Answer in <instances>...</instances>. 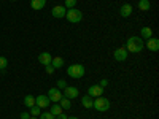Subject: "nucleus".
<instances>
[{
    "label": "nucleus",
    "mask_w": 159,
    "mask_h": 119,
    "mask_svg": "<svg viewBox=\"0 0 159 119\" xmlns=\"http://www.w3.org/2000/svg\"><path fill=\"white\" fill-rule=\"evenodd\" d=\"M145 48V43H143V38L140 37H129L127 38V43H126V51L127 52H134V54H137V52H142Z\"/></svg>",
    "instance_id": "obj_1"
},
{
    "label": "nucleus",
    "mask_w": 159,
    "mask_h": 119,
    "mask_svg": "<svg viewBox=\"0 0 159 119\" xmlns=\"http://www.w3.org/2000/svg\"><path fill=\"white\" fill-rule=\"evenodd\" d=\"M86 73V68H84V65L81 64H73L70 65V67L67 68V75L73 79H80V78H83Z\"/></svg>",
    "instance_id": "obj_2"
},
{
    "label": "nucleus",
    "mask_w": 159,
    "mask_h": 119,
    "mask_svg": "<svg viewBox=\"0 0 159 119\" xmlns=\"http://www.w3.org/2000/svg\"><path fill=\"white\" fill-rule=\"evenodd\" d=\"M110 107H111L110 100H108V99H105L103 95L96 97V99H94V105H92V108H96L97 111H108Z\"/></svg>",
    "instance_id": "obj_3"
},
{
    "label": "nucleus",
    "mask_w": 159,
    "mask_h": 119,
    "mask_svg": "<svg viewBox=\"0 0 159 119\" xmlns=\"http://www.w3.org/2000/svg\"><path fill=\"white\" fill-rule=\"evenodd\" d=\"M65 18H67L69 22L76 24V22H80L83 19V13L80 10H76V8H70V10H67V13H65Z\"/></svg>",
    "instance_id": "obj_4"
},
{
    "label": "nucleus",
    "mask_w": 159,
    "mask_h": 119,
    "mask_svg": "<svg viewBox=\"0 0 159 119\" xmlns=\"http://www.w3.org/2000/svg\"><path fill=\"white\" fill-rule=\"evenodd\" d=\"M64 97V94L61 92V89H57V87H51L49 90H48V99L51 100V102H54V103H59V100Z\"/></svg>",
    "instance_id": "obj_5"
},
{
    "label": "nucleus",
    "mask_w": 159,
    "mask_h": 119,
    "mask_svg": "<svg viewBox=\"0 0 159 119\" xmlns=\"http://www.w3.org/2000/svg\"><path fill=\"white\" fill-rule=\"evenodd\" d=\"M103 94V87L99 86V84H92L88 87V95H91L92 99H96V97H100Z\"/></svg>",
    "instance_id": "obj_6"
},
{
    "label": "nucleus",
    "mask_w": 159,
    "mask_h": 119,
    "mask_svg": "<svg viewBox=\"0 0 159 119\" xmlns=\"http://www.w3.org/2000/svg\"><path fill=\"white\" fill-rule=\"evenodd\" d=\"M80 95V90L76 89V87H73V86H65L64 87V97L65 99H76Z\"/></svg>",
    "instance_id": "obj_7"
},
{
    "label": "nucleus",
    "mask_w": 159,
    "mask_h": 119,
    "mask_svg": "<svg viewBox=\"0 0 159 119\" xmlns=\"http://www.w3.org/2000/svg\"><path fill=\"white\" fill-rule=\"evenodd\" d=\"M65 13H67V8H65L64 5H56L54 8L51 10V15L54 16V18H57V19L65 18Z\"/></svg>",
    "instance_id": "obj_8"
},
{
    "label": "nucleus",
    "mask_w": 159,
    "mask_h": 119,
    "mask_svg": "<svg viewBox=\"0 0 159 119\" xmlns=\"http://www.w3.org/2000/svg\"><path fill=\"white\" fill-rule=\"evenodd\" d=\"M113 57H115V60H118V62H124V60L127 59V51H126V48L123 46V48H118V49H115V52H113Z\"/></svg>",
    "instance_id": "obj_9"
},
{
    "label": "nucleus",
    "mask_w": 159,
    "mask_h": 119,
    "mask_svg": "<svg viewBox=\"0 0 159 119\" xmlns=\"http://www.w3.org/2000/svg\"><path fill=\"white\" fill-rule=\"evenodd\" d=\"M49 103H51V100L48 99V95H37L35 97V105L37 107H40V108H48L49 107Z\"/></svg>",
    "instance_id": "obj_10"
},
{
    "label": "nucleus",
    "mask_w": 159,
    "mask_h": 119,
    "mask_svg": "<svg viewBox=\"0 0 159 119\" xmlns=\"http://www.w3.org/2000/svg\"><path fill=\"white\" fill-rule=\"evenodd\" d=\"M145 48H148V49H150V51H153V52L159 51V40H157V38H154V37L148 38V40H147V45H145Z\"/></svg>",
    "instance_id": "obj_11"
},
{
    "label": "nucleus",
    "mask_w": 159,
    "mask_h": 119,
    "mask_svg": "<svg viewBox=\"0 0 159 119\" xmlns=\"http://www.w3.org/2000/svg\"><path fill=\"white\" fill-rule=\"evenodd\" d=\"M119 15H121V18H129L132 15V5L130 3H124L121 8H119Z\"/></svg>",
    "instance_id": "obj_12"
},
{
    "label": "nucleus",
    "mask_w": 159,
    "mask_h": 119,
    "mask_svg": "<svg viewBox=\"0 0 159 119\" xmlns=\"http://www.w3.org/2000/svg\"><path fill=\"white\" fill-rule=\"evenodd\" d=\"M51 60H52V56L49 54V52H42V54L38 56V62L42 65H45V67L51 64Z\"/></svg>",
    "instance_id": "obj_13"
},
{
    "label": "nucleus",
    "mask_w": 159,
    "mask_h": 119,
    "mask_svg": "<svg viewBox=\"0 0 159 119\" xmlns=\"http://www.w3.org/2000/svg\"><path fill=\"white\" fill-rule=\"evenodd\" d=\"M46 5V0H30V7L32 10H42Z\"/></svg>",
    "instance_id": "obj_14"
},
{
    "label": "nucleus",
    "mask_w": 159,
    "mask_h": 119,
    "mask_svg": "<svg viewBox=\"0 0 159 119\" xmlns=\"http://www.w3.org/2000/svg\"><path fill=\"white\" fill-rule=\"evenodd\" d=\"M81 105L84 108H92V105H94V99H92L91 95H84L81 99Z\"/></svg>",
    "instance_id": "obj_15"
},
{
    "label": "nucleus",
    "mask_w": 159,
    "mask_h": 119,
    "mask_svg": "<svg viewBox=\"0 0 159 119\" xmlns=\"http://www.w3.org/2000/svg\"><path fill=\"white\" fill-rule=\"evenodd\" d=\"M22 103L25 105V107H27V108H30V107H34V105H35V97L34 95H25L24 99H22Z\"/></svg>",
    "instance_id": "obj_16"
},
{
    "label": "nucleus",
    "mask_w": 159,
    "mask_h": 119,
    "mask_svg": "<svg viewBox=\"0 0 159 119\" xmlns=\"http://www.w3.org/2000/svg\"><path fill=\"white\" fill-rule=\"evenodd\" d=\"M153 37V30L150 29V27H142V30H140V38H151Z\"/></svg>",
    "instance_id": "obj_17"
},
{
    "label": "nucleus",
    "mask_w": 159,
    "mask_h": 119,
    "mask_svg": "<svg viewBox=\"0 0 159 119\" xmlns=\"http://www.w3.org/2000/svg\"><path fill=\"white\" fill-rule=\"evenodd\" d=\"M59 103H61V108H62V110H70V108H72V102H70V99L62 97V99L59 100Z\"/></svg>",
    "instance_id": "obj_18"
},
{
    "label": "nucleus",
    "mask_w": 159,
    "mask_h": 119,
    "mask_svg": "<svg viewBox=\"0 0 159 119\" xmlns=\"http://www.w3.org/2000/svg\"><path fill=\"white\" fill-rule=\"evenodd\" d=\"M150 8H151L150 0H140V2H139V10H142V11H148Z\"/></svg>",
    "instance_id": "obj_19"
},
{
    "label": "nucleus",
    "mask_w": 159,
    "mask_h": 119,
    "mask_svg": "<svg viewBox=\"0 0 159 119\" xmlns=\"http://www.w3.org/2000/svg\"><path fill=\"white\" fill-rule=\"evenodd\" d=\"M51 65H52L54 68H61L62 65H64V59H62V57H52Z\"/></svg>",
    "instance_id": "obj_20"
},
{
    "label": "nucleus",
    "mask_w": 159,
    "mask_h": 119,
    "mask_svg": "<svg viewBox=\"0 0 159 119\" xmlns=\"http://www.w3.org/2000/svg\"><path fill=\"white\" fill-rule=\"evenodd\" d=\"M52 116H59L61 113H62V108H61V105L59 103H54V105H52V107H51V111H49Z\"/></svg>",
    "instance_id": "obj_21"
},
{
    "label": "nucleus",
    "mask_w": 159,
    "mask_h": 119,
    "mask_svg": "<svg viewBox=\"0 0 159 119\" xmlns=\"http://www.w3.org/2000/svg\"><path fill=\"white\" fill-rule=\"evenodd\" d=\"M30 110V116H40V114H42V108H40V107H37V105H34V107H30L29 108Z\"/></svg>",
    "instance_id": "obj_22"
},
{
    "label": "nucleus",
    "mask_w": 159,
    "mask_h": 119,
    "mask_svg": "<svg viewBox=\"0 0 159 119\" xmlns=\"http://www.w3.org/2000/svg\"><path fill=\"white\" fill-rule=\"evenodd\" d=\"M64 7L67 8V10H70V8H75V7H76V0H65Z\"/></svg>",
    "instance_id": "obj_23"
},
{
    "label": "nucleus",
    "mask_w": 159,
    "mask_h": 119,
    "mask_svg": "<svg viewBox=\"0 0 159 119\" xmlns=\"http://www.w3.org/2000/svg\"><path fill=\"white\" fill-rule=\"evenodd\" d=\"M40 119H56V116H52L49 111H43L40 114Z\"/></svg>",
    "instance_id": "obj_24"
},
{
    "label": "nucleus",
    "mask_w": 159,
    "mask_h": 119,
    "mask_svg": "<svg viewBox=\"0 0 159 119\" xmlns=\"http://www.w3.org/2000/svg\"><path fill=\"white\" fill-rule=\"evenodd\" d=\"M7 65H8V60H7V57L0 56V70H5V68H7Z\"/></svg>",
    "instance_id": "obj_25"
},
{
    "label": "nucleus",
    "mask_w": 159,
    "mask_h": 119,
    "mask_svg": "<svg viewBox=\"0 0 159 119\" xmlns=\"http://www.w3.org/2000/svg\"><path fill=\"white\" fill-rule=\"evenodd\" d=\"M65 86H67V81H65V79H59L57 81V89H64Z\"/></svg>",
    "instance_id": "obj_26"
},
{
    "label": "nucleus",
    "mask_w": 159,
    "mask_h": 119,
    "mask_svg": "<svg viewBox=\"0 0 159 119\" xmlns=\"http://www.w3.org/2000/svg\"><path fill=\"white\" fill-rule=\"evenodd\" d=\"M45 68H46V73H48V75H52V73H54V70H56V68H54V67H52V65H51V64H49V65H46V67H45Z\"/></svg>",
    "instance_id": "obj_27"
},
{
    "label": "nucleus",
    "mask_w": 159,
    "mask_h": 119,
    "mask_svg": "<svg viewBox=\"0 0 159 119\" xmlns=\"http://www.w3.org/2000/svg\"><path fill=\"white\" fill-rule=\"evenodd\" d=\"M29 117H30V113H27V111H22L19 119H29Z\"/></svg>",
    "instance_id": "obj_28"
},
{
    "label": "nucleus",
    "mask_w": 159,
    "mask_h": 119,
    "mask_svg": "<svg viewBox=\"0 0 159 119\" xmlns=\"http://www.w3.org/2000/svg\"><path fill=\"white\" fill-rule=\"evenodd\" d=\"M107 84H108V79H102V81H100V84H99V86L105 87V86H107Z\"/></svg>",
    "instance_id": "obj_29"
},
{
    "label": "nucleus",
    "mask_w": 159,
    "mask_h": 119,
    "mask_svg": "<svg viewBox=\"0 0 159 119\" xmlns=\"http://www.w3.org/2000/svg\"><path fill=\"white\" fill-rule=\"evenodd\" d=\"M57 119H69V116H67V114H64V113H61V114L57 116Z\"/></svg>",
    "instance_id": "obj_30"
},
{
    "label": "nucleus",
    "mask_w": 159,
    "mask_h": 119,
    "mask_svg": "<svg viewBox=\"0 0 159 119\" xmlns=\"http://www.w3.org/2000/svg\"><path fill=\"white\" fill-rule=\"evenodd\" d=\"M69 119H78L76 116H69Z\"/></svg>",
    "instance_id": "obj_31"
},
{
    "label": "nucleus",
    "mask_w": 159,
    "mask_h": 119,
    "mask_svg": "<svg viewBox=\"0 0 159 119\" xmlns=\"http://www.w3.org/2000/svg\"><path fill=\"white\" fill-rule=\"evenodd\" d=\"M29 119H37V117H35V116H30V117H29Z\"/></svg>",
    "instance_id": "obj_32"
},
{
    "label": "nucleus",
    "mask_w": 159,
    "mask_h": 119,
    "mask_svg": "<svg viewBox=\"0 0 159 119\" xmlns=\"http://www.w3.org/2000/svg\"><path fill=\"white\" fill-rule=\"evenodd\" d=\"M11 2H18V0H11Z\"/></svg>",
    "instance_id": "obj_33"
}]
</instances>
